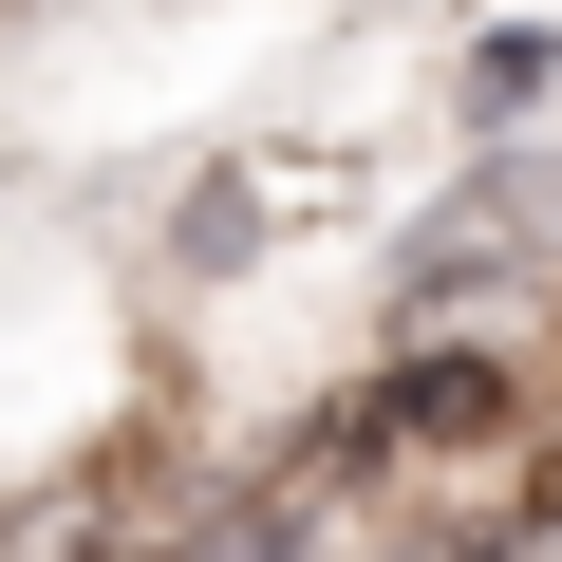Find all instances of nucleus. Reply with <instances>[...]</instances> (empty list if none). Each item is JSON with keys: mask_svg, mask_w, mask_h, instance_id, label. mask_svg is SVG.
I'll return each mask as SVG.
<instances>
[{"mask_svg": "<svg viewBox=\"0 0 562 562\" xmlns=\"http://www.w3.org/2000/svg\"><path fill=\"white\" fill-rule=\"evenodd\" d=\"M150 543V469H38L0 506V562H132Z\"/></svg>", "mask_w": 562, "mask_h": 562, "instance_id": "nucleus-1", "label": "nucleus"}, {"mask_svg": "<svg viewBox=\"0 0 562 562\" xmlns=\"http://www.w3.org/2000/svg\"><path fill=\"white\" fill-rule=\"evenodd\" d=\"M394 431H413V450H487V431H506V375H487V357H431V375H394Z\"/></svg>", "mask_w": 562, "mask_h": 562, "instance_id": "nucleus-2", "label": "nucleus"}]
</instances>
